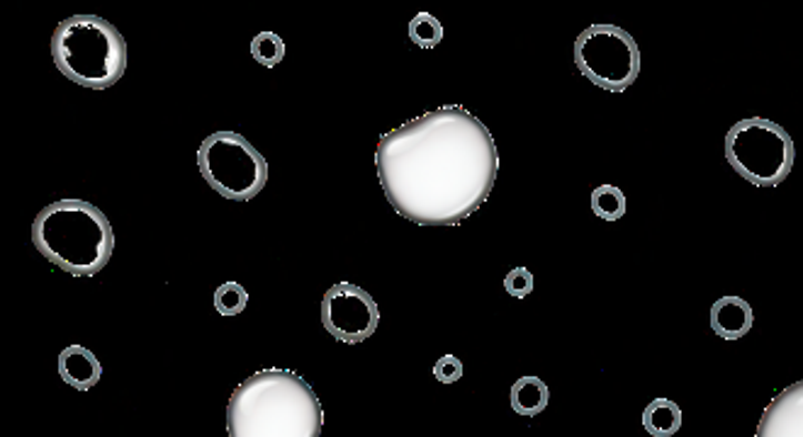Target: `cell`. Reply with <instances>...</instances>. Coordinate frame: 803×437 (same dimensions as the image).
Here are the masks:
<instances>
[{
    "instance_id": "1",
    "label": "cell",
    "mask_w": 803,
    "mask_h": 437,
    "mask_svg": "<svg viewBox=\"0 0 803 437\" xmlns=\"http://www.w3.org/2000/svg\"><path fill=\"white\" fill-rule=\"evenodd\" d=\"M375 169L390 207L406 222L461 226L494 190L500 151L480 118L445 105L382 134Z\"/></svg>"
},
{
    "instance_id": "2",
    "label": "cell",
    "mask_w": 803,
    "mask_h": 437,
    "mask_svg": "<svg viewBox=\"0 0 803 437\" xmlns=\"http://www.w3.org/2000/svg\"><path fill=\"white\" fill-rule=\"evenodd\" d=\"M322 428L320 396L292 369L253 372L229 396V437H322Z\"/></svg>"
},
{
    "instance_id": "3",
    "label": "cell",
    "mask_w": 803,
    "mask_h": 437,
    "mask_svg": "<svg viewBox=\"0 0 803 437\" xmlns=\"http://www.w3.org/2000/svg\"><path fill=\"white\" fill-rule=\"evenodd\" d=\"M32 243L47 263L71 277H93L112 258L114 231L96 204L57 200L34 216Z\"/></svg>"
},
{
    "instance_id": "4",
    "label": "cell",
    "mask_w": 803,
    "mask_h": 437,
    "mask_svg": "<svg viewBox=\"0 0 803 437\" xmlns=\"http://www.w3.org/2000/svg\"><path fill=\"white\" fill-rule=\"evenodd\" d=\"M52 59L59 73L88 90H106L127 71L124 34L100 16H71L52 34Z\"/></svg>"
},
{
    "instance_id": "5",
    "label": "cell",
    "mask_w": 803,
    "mask_h": 437,
    "mask_svg": "<svg viewBox=\"0 0 803 437\" xmlns=\"http://www.w3.org/2000/svg\"><path fill=\"white\" fill-rule=\"evenodd\" d=\"M725 161L755 187H780L796 163L794 139L767 118L735 122L725 134Z\"/></svg>"
},
{
    "instance_id": "6",
    "label": "cell",
    "mask_w": 803,
    "mask_h": 437,
    "mask_svg": "<svg viewBox=\"0 0 803 437\" xmlns=\"http://www.w3.org/2000/svg\"><path fill=\"white\" fill-rule=\"evenodd\" d=\"M198 171L229 202H251L268 183V161L251 141L232 130L202 139Z\"/></svg>"
},
{
    "instance_id": "7",
    "label": "cell",
    "mask_w": 803,
    "mask_h": 437,
    "mask_svg": "<svg viewBox=\"0 0 803 437\" xmlns=\"http://www.w3.org/2000/svg\"><path fill=\"white\" fill-rule=\"evenodd\" d=\"M572 59L592 85L606 93H626L641 75V49L619 24H592L572 47Z\"/></svg>"
},
{
    "instance_id": "8",
    "label": "cell",
    "mask_w": 803,
    "mask_h": 437,
    "mask_svg": "<svg viewBox=\"0 0 803 437\" xmlns=\"http://www.w3.org/2000/svg\"><path fill=\"white\" fill-rule=\"evenodd\" d=\"M322 326L331 338L347 345H359L380 326L378 302L353 282H337L324 294L320 306Z\"/></svg>"
},
{
    "instance_id": "9",
    "label": "cell",
    "mask_w": 803,
    "mask_h": 437,
    "mask_svg": "<svg viewBox=\"0 0 803 437\" xmlns=\"http://www.w3.org/2000/svg\"><path fill=\"white\" fill-rule=\"evenodd\" d=\"M755 437H803V379L772 398L762 410Z\"/></svg>"
},
{
    "instance_id": "10",
    "label": "cell",
    "mask_w": 803,
    "mask_h": 437,
    "mask_svg": "<svg viewBox=\"0 0 803 437\" xmlns=\"http://www.w3.org/2000/svg\"><path fill=\"white\" fill-rule=\"evenodd\" d=\"M709 324L723 341H743L755 326V314L743 297H721L711 306Z\"/></svg>"
},
{
    "instance_id": "11",
    "label": "cell",
    "mask_w": 803,
    "mask_h": 437,
    "mask_svg": "<svg viewBox=\"0 0 803 437\" xmlns=\"http://www.w3.org/2000/svg\"><path fill=\"white\" fill-rule=\"evenodd\" d=\"M59 377L76 392H91L103 379V365L93 350L69 345L59 353Z\"/></svg>"
},
{
    "instance_id": "12",
    "label": "cell",
    "mask_w": 803,
    "mask_h": 437,
    "mask_svg": "<svg viewBox=\"0 0 803 437\" xmlns=\"http://www.w3.org/2000/svg\"><path fill=\"white\" fill-rule=\"evenodd\" d=\"M509 404L521 418H535L551 404V389L539 377H521L509 392Z\"/></svg>"
},
{
    "instance_id": "13",
    "label": "cell",
    "mask_w": 803,
    "mask_h": 437,
    "mask_svg": "<svg viewBox=\"0 0 803 437\" xmlns=\"http://www.w3.org/2000/svg\"><path fill=\"white\" fill-rule=\"evenodd\" d=\"M641 420L650 437H674L682 430V408L672 398H653Z\"/></svg>"
},
{
    "instance_id": "14",
    "label": "cell",
    "mask_w": 803,
    "mask_h": 437,
    "mask_svg": "<svg viewBox=\"0 0 803 437\" xmlns=\"http://www.w3.org/2000/svg\"><path fill=\"white\" fill-rule=\"evenodd\" d=\"M626 195L616 185H599L592 190V212L594 216L602 218V222L614 224L626 214Z\"/></svg>"
},
{
    "instance_id": "15",
    "label": "cell",
    "mask_w": 803,
    "mask_h": 437,
    "mask_svg": "<svg viewBox=\"0 0 803 437\" xmlns=\"http://www.w3.org/2000/svg\"><path fill=\"white\" fill-rule=\"evenodd\" d=\"M406 32H410L412 44L419 49H436L443 42V24L431 12H416Z\"/></svg>"
},
{
    "instance_id": "16",
    "label": "cell",
    "mask_w": 803,
    "mask_h": 437,
    "mask_svg": "<svg viewBox=\"0 0 803 437\" xmlns=\"http://www.w3.org/2000/svg\"><path fill=\"white\" fill-rule=\"evenodd\" d=\"M251 57L257 63H261L263 69H278L280 61L285 59V42L280 40V34L275 32H259L251 40Z\"/></svg>"
},
{
    "instance_id": "17",
    "label": "cell",
    "mask_w": 803,
    "mask_h": 437,
    "mask_svg": "<svg viewBox=\"0 0 803 437\" xmlns=\"http://www.w3.org/2000/svg\"><path fill=\"white\" fill-rule=\"evenodd\" d=\"M214 308L220 316H239L249 306V292L239 282H224L214 289Z\"/></svg>"
},
{
    "instance_id": "18",
    "label": "cell",
    "mask_w": 803,
    "mask_h": 437,
    "mask_svg": "<svg viewBox=\"0 0 803 437\" xmlns=\"http://www.w3.org/2000/svg\"><path fill=\"white\" fill-rule=\"evenodd\" d=\"M504 289L509 297L514 299H526L533 292V273L529 267H514L509 270L504 277Z\"/></svg>"
},
{
    "instance_id": "19",
    "label": "cell",
    "mask_w": 803,
    "mask_h": 437,
    "mask_svg": "<svg viewBox=\"0 0 803 437\" xmlns=\"http://www.w3.org/2000/svg\"><path fill=\"white\" fill-rule=\"evenodd\" d=\"M433 377L441 384H455L463 379V363L455 355H443L433 365Z\"/></svg>"
}]
</instances>
